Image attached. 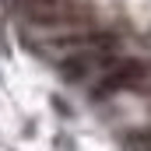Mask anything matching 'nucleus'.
<instances>
[{
    "instance_id": "f03ea898",
    "label": "nucleus",
    "mask_w": 151,
    "mask_h": 151,
    "mask_svg": "<svg viewBox=\"0 0 151 151\" xmlns=\"http://www.w3.org/2000/svg\"><path fill=\"white\" fill-rule=\"evenodd\" d=\"M141 81H148V67L141 60H119V63L109 67V74L102 81V88H99V95L102 91H119V88H134Z\"/></svg>"
},
{
    "instance_id": "20e7f679",
    "label": "nucleus",
    "mask_w": 151,
    "mask_h": 151,
    "mask_svg": "<svg viewBox=\"0 0 151 151\" xmlns=\"http://www.w3.org/2000/svg\"><path fill=\"white\" fill-rule=\"evenodd\" d=\"M144 148H148V151H151V134H148V137H144Z\"/></svg>"
},
{
    "instance_id": "7ed1b4c3",
    "label": "nucleus",
    "mask_w": 151,
    "mask_h": 151,
    "mask_svg": "<svg viewBox=\"0 0 151 151\" xmlns=\"http://www.w3.org/2000/svg\"><path fill=\"white\" fill-rule=\"evenodd\" d=\"M102 53H106V49H81L77 56L63 60V77H67V81H81V77H88L99 63H102Z\"/></svg>"
},
{
    "instance_id": "f257e3e1",
    "label": "nucleus",
    "mask_w": 151,
    "mask_h": 151,
    "mask_svg": "<svg viewBox=\"0 0 151 151\" xmlns=\"http://www.w3.org/2000/svg\"><path fill=\"white\" fill-rule=\"evenodd\" d=\"M14 4L35 25H77L81 21L74 0H14Z\"/></svg>"
}]
</instances>
